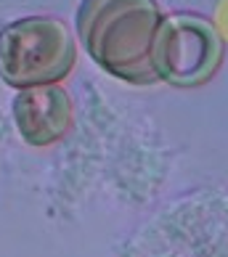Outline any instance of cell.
I'll return each instance as SVG.
<instances>
[{
	"mask_svg": "<svg viewBox=\"0 0 228 257\" xmlns=\"http://www.w3.org/2000/svg\"><path fill=\"white\" fill-rule=\"evenodd\" d=\"M162 22L157 0H82L74 16L80 43L103 72L130 85H157L151 45Z\"/></svg>",
	"mask_w": 228,
	"mask_h": 257,
	"instance_id": "1",
	"label": "cell"
},
{
	"mask_svg": "<svg viewBox=\"0 0 228 257\" xmlns=\"http://www.w3.org/2000/svg\"><path fill=\"white\" fill-rule=\"evenodd\" d=\"M77 45L59 16L35 14L0 27V80L27 90L56 85L74 69Z\"/></svg>",
	"mask_w": 228,
	"mask_h": 257,
	"instance_id": "2",
	"label": "cell"
},
{
	"mask_svg": "<svg viewBox=\"0 0 228 257\" xmlns=\"http://www.w3.org/2000/svg\"><path fill=\"white\" fill-rule=\"evenodd\" d=\"M225 43L202 14L175 11L162 16L151 45V66L159 82L173 88H202L223 64Z\"/></svg>",
	"mask_w": 228,
	"mask_h": 257,
	"instance_id": "3",
	"label": "cell"
},
{
	"mask_svg": "<svg viewBox=\"0 0 228 257\" xmlns=\"http://www.w3.org/2000/svg\"><path fill=\"white\" fill-rule=\"evenodd\" d=\"M14 119L30 146H51L72 127V98L59 85L19 90L14 98Z\"/></svg>",
	"mask_w": 228,
	"mask_h": 257,
	"instance_id": "4",
	"label": "cell"
}]
</instances>
